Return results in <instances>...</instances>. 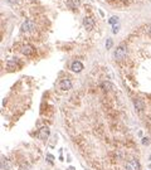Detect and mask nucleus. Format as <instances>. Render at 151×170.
Masks as SVG:
<instances>
[{
	"label": "nucleus",
	"instance_id": "8",
	"mask_svg": "<svg viewBox=\"0 0 151 170\" xmlns=\"http://www.w3.org/2000/svg\"><path fill=\"white\" fill-rule=\"evenodd\" d=\"M33 23L32 22H29V20H25L24 23H23V25H22V32H29V30H32L33 29Z\"/></svg>",
	"mask_w": 151,
	"mask_h": 170
},
{
	"label": "nucleus",
	"instance_id": "5",
	"mask_svg": "<svg viewBox=\"0 0 151 170\" xmlns=\"http://www.w3.org/2000/svg\"><path fill=\"white\" fill-rule=\"evenodd\" d=\"M38 136H39V139L45 140V139L49 136V129H48L47 126H43L39 131H38Z\"/></svg>",
	"mask_w": 151,
	"mask_h": 170
},
{
	"label": "nucleus",
	"instance_id": "4",
	"mask_svg": "<svg viewBox=\"0 0 151 170\" xmlns=\"http://www.w3.org/2000/svg\"><path fill=\"white\" fill-rule=\"evenodd\" d=\"M59 88L62 89V91H68V89L72 88V82H70V79H62L59 83Z\"/></svg>",
	"mask_w": 151,
	"mask_h": 170
},
{
	"label": "nucleus",
	"instance_id": "7",
	"mask_svg": "<svg viewBox=\"0 0 151 170\" xmlns=\"http://www.w3.org/2000/svg\"><path fill=\"white\" fill-rule=\"evenodd\" d=\"M70 68H72L73 72L78 73V72H81V71L83 69V64H82L81 62H78V61H76V62L72 63V66H70Z\"/></svg>",
	"mask_w": 151,
	"mask_h": 170
},
{
	"label": "nucleus",
	"instance_id": "2",
	"mask_svg": "<svg viewBox=\"0 0 151 170\" xmlns=\"http://www.w3.org/2000/svg\"><path fill=\"white\" fill-rule=\"evenodd\" d=\"M126 168H127V170H140V164L137 160L131 159L130 161L126 164Z\"/></svg>",
	"mask_w": 151,
	"mask_h": 170
},
{
	"label": "nucleus",
	"instance_id": "15",
	"mask_svg": "<svg viewBox=\"0 0 151 170\" xmlns=\"http://www.w3.org/2000/svg\"><path fill=\"white\" fill-rule=\"evenodd\" d=\"M111 47H112V39H107V42H106V48L110 49Z\"/></svg>",
	"mask_w": 151,
	"mask_h": 170
},
{
	"label": "nucleus",
	"instance_id": "18",
	"mask_svg": "<svg viewBox=\"0 0 151 170\" xmlns=\"http://www.w3.org/2000/svg\"><path fill=\"white\" fill-rule=\"evenodd\" d=\"M48 159H49V161H50V163L53 161V156H52V155H48Z\"/></svg>",
	"mask_w": 151,
	"mask_h": 170
},
{
	"label": "nucleus",
	"instance_id": "17",
	"mask_svg": "<svg viewBox=\"0 0 151 170\" xmlns=\"http://www.w3.org/2000/svg\"><path fill=\"white\" fill-rule=\"evenodd\" d=\"M117 32H119V25L115 24V25H113V33H115V34H116Z\"/></svg>",
	"mask_w": 151,
	"mask_h": 170
},
{
	"label": "nucleus",
	"instance_id": "14",
	"mask_svg": "<svg viewBox=\"0 0 151 170\" xmlns=\"http://www.w3.org/2000/svg\"><path fill=\"white\" fill-rule=\"evenodd\" d=\"M117 22H119V19H117V17H111V18H110V20H108V23H110L111 25L117 24Z\"/></svg>",
	"mask_w": 151,
	"mask_h": 170
},
{
	"label": "nucleus",
	"instance_id": "9",
	"mask_svg": "<svg viewBox=\"0 0 151 170\" xmlns=\"http://www.w3.org/2000/svg\"><path fill=\"white\" fill-rule=\"evenodd\" d=\"M134 105H135V108H136L137 111L141 112V111L144 110V103L141 102L140 100H135V101H134Z\"/></svg>",
	"mask_w": 151,
	"mask_h": 170
},
{
	"label": "nucleus",
	"instance_id": "6",
	"mask_svg": "<svg viewBox=\"0 0 151 170\" xmlns=\"http://www.w3.org/2000/svg\"><path fill=\"white\" fill-rule=\"evenodd\" d=\"M34 52H35L34 47L30 45V44L23 45V48H22V53H23V54H25V55H32L33 53H34Z\"/></svg>",
	"mask_w": 151,
	"mask_h": 170
},
{
	"label": "nucleus",
	"instance_id": "10",
	"mask_svg": "<svg viewBox=\"0 0 151 170\" xmlns=\"http://www.w3.org/2000/svg\"><path fill=\"white\" fill-rule=\"evenodd\" d=\"M6 68H8L9 71L15 69V68H17V62H15V61H10V62H8V64H6Z\"/></svg>",
	"mask_w": 151,
	"mask_h": 170
},
{
	"label": "nucleus",
	"instance_id": "19",
	"mask_svg": "<svg viewBox=\"0 0 151 170\" xmlns=\"http://www.w3.org/2000/svg\"><path fill=\"white\" fill-rule=\"evenodd\" d=\"M149 34L151 35V28H150V30H149Z\"/></svg>",
	"mask_w": 151,
	"mask_h": 170
},
{
	"label": "nucleus",
	"instance_id": "3",
	"mask_svg": "<svg viewBox=\"0 0 151 170\" xmlns=\"http://www.w3.org/2000/svg\"><path fill=\"white\" fill-rule=\"evenodd\" d=\"M83 25L84 28L89 32V30H92L93 29V25H94V22H93V19L91 17H86L83 19Z\"/></svg>",
	"mask_w": 151,
	"mask_h": 170
},
{
	"label": "nucleus",
	"instance_id": "16",
	"mask_svg": "<svg viewBox=\"0 0 151 170\" xmlns=\"http://www.w3.org/2000/svg\"><path fill=\"white\" fill-rule=\"evenodd\" d=\"M149 143H150V140H149L147 138H144V139H142V144H144V145H147Z\"/></svg>",
	"mask_w": 151,
	"mask_h": 170
},
{
	"label": "nucleus",
	"instance_id": "13",
	"mask_svg": "<svg viewBox=\"0 0 151 170\" xmlns=\"http://www.w3.org/2000/svg\"><path fill=\"white\" fill-rule=\"evenodd\" d=\"M9 168H10V166H9V163H6L5 164V158H1V169L3 170H9Z\"/></svg>",
	"mask_w": 151,
	"mask_h": 170
},
{
	"label": "nucleus",
	"instance_id": "1",
	"mask_svg": "<svg viewBox=\"0 0 151 170\" xmlns=\"http://www.w3.org/2000/svg\"><path fill=\"white\" fill-rule=\"evenodd\" d=\"M126 57V48L124 45H120L115 52V59L116 61H122Z\"/></svg>",
	"mask_w": 151,
	"mask_h": 170
},
{
	"label": "nucleus",
	"instance_id": "12",
	"mask_svg": "<svg viewBox=\"0 0 151 170\" xmlns=\"http://www.w3.org/2000/svg\"><path fill=\"white\" fill-rule=\"evenodd\" d=\"M68 6L70 9H74L76 6H78V0H68Z\"/></svg>",
	"mask_w": 151,
	"mask_h": 170
},
{
	"label": "nucleus",
	"instance_id": "11",
	"mask_svg": "<svg viewBox=\"0 0 151 170\" xmlns=\"http://www.w3.org/2000/svg\"><path fill=\"white\" fill-rule=\"evenodd\" d=\"M102 88L105 89V91H111V89L113 88V86H112L110 82H103V83H102Z\"/></svg>",
	"mask_w": 151,
	"mask_h": 170
}]
</instances>
